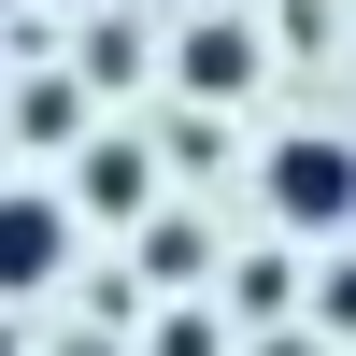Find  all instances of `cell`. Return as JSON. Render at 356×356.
<instances>
[{
  "label": "cell",
  "instance_id": "obj_4",
  "mask_svg": "<svg viewBox=\"0 0 356 356\" xmlns=\"http://www.w3.org/2000/svg\"><path fill=\"white\" fill-rule=\"evenodd\" d=\"M328 314H342V328H356V271H342V285H328Z\"/></svg>",
  "mask_w": 356,
  "mask_h": 356
},
{
  "label": "cell",
  "instance_id": "obj_2",
  "mask_svg": "<svg viewBox=\"0 0 356 356\" xmlns=\"http://www.w3.org/2000/svg\"><path fill=\"white\" fill-rule=\"evenodd\" d=\"M57 243H72V228H57V200H0V285H43Z\"/></svg>",
  "mask_w": 356,
  "mask_h": 356
},
{
  "label": "cell",
  "instance_id": "obj_3",
  "mask_svg": "<svg viewBox=\"0 0 356 356\" xmlns=\"http://www.w3.org/2000/svg\"><path fill=\"white\" fill-rule=\"evenodd\" d=\"M243 72H257L243 29H200V43H186V86H243Z\"/></svg>",
  "mask_w": 356,
  "mask_h": 356
},
{
  "label": "cell",
  "instance_id": "obj_1",
  "mask_svg": "<svg viewBox=\"0 0 356 356\" xmlns=\"http://www.w3.org/2000/svg\"><path fill=\"white\" fill-rule=\"evenodd\" d=\"M271 200L300 228H342L356 214V157H342V143H285V157H271Z\"/></svg>",
  "mask_w": 356,
  "mask_h": 356
}]
</instances>
